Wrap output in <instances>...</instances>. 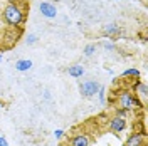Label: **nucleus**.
Returning <instances> with one entry per match:
<instances>
[{"label":"nucleus","instance_id":"20e7f679","mask_svg":"<svg viewBox=\"0 0 148 146\" xmlns=\"http://www.w3.org/2000/svg\"><path fill=\"white\" fill-rule=\"evenodd\" d=\"M39 10H40V14L47 18H54L56 15H57V9H56L54 3H51V2H40Z\"/></svg>","mask_w":148,"mask_h":146},{"label":"nucleus","instance_id":"f03ea898","mask_svg":"<svg viewBox=\"0 0 148 146\" xmlns=\"http://www.w3.org/2000/svg\"><path fill=\"white\" fill-rule=\"evenodd\" d=\"M138 106H140V102L135 98L133 92L121 91L118 94V108H121V109H125V111H133V109H136Z\"/></svg>","mask_w":148,"mask_h":146},{"label":"nucleus","instance_id":"aec40b11","mask_svg":"<svg viewBox=\"0 0 148 146\" xmlns=\"http://www.w3.org/2000/svg\"><path fill=\"white\" fill-rule=\"evenodd\" d=\"M0 61H3V57H2V54H0Z\"/></svg>","mask_w":148,"mask_h":146},{"label":"nucleus","instance_id":"423d86ee","mask_svg":"<svg viewBox=\"0 0 148 146\" xmlns=\"http://www.w3.org/2000/svg\"><path fill=\"white\" fill-rule=\"evenodd\" d=\"M125 146H145V134L143 133H133V134H130Z\"/></svg>","mask_w":148,"mask_h":146},{"label":"nucleus","instance_id":"1a4fd4ad","mask_svg":"<svg viewBox=\"0 0 148 146\" xmlns=\"http://www.w3.org/2000/svg\"><path fill=\"white\" fill-rule=\"evenodd\" d=\"M135 92H136V96L141 98V101H147V96H148V87L145 82H136L135 84Z\"/></svg>","mask_w":148,"mask_h":146},{"label":"nucleus","instance_id":"a211bd4d","mask_svg":"<svg viewBox=\"0 0 148 146\" xmlns=\"http://www.w3.org/2000/svg\"><path fill=\"white\" fill-rule=\"evenodd\" d=\"M62 136H64V131H62V129H56L54 131V138L59 139V138H62Z\"/></svg>","mask_w":148,"mask_h":146},{"label":"nucleus","instance_id":"ddd939ff","mask_svg":"<svg viewBox=\"0 0 148 146\" xmlns=\"http://www.w3.org/2000/svg\"><path fill=\"white\" fill-rule=\"evenodd\" d=\"M94 52H96V44H88V46L84 47V50H83V54L86 55V57H91Z\"/></svg>","mask_w":148,"mask_h":146},{"label":"nucleus","instance_id":"dca6fc26","mask_svg":"<svg viewBox=\"0 0 148 146\" xmlns=\"http://www.w3.org/2000/svg\"><path fill=\"white\" fill-rule=\"evenodd\" d=\"M101 46L106 49V50H114V44L113 42H101Z\"/></svg>","mask_w":148,"mask_h":146},{"label":"nucleus","instance_id":"4468645a","mask_svg":"<svg viewBox=\"0 0 148 146\" xmlns=\"http://www.w3.org/2000/svg\"><path fill=\"white\" fill-rule=\"evenodd\" d=\"M98 96H99V101H101V104H106V87H99V91H98Z\"/></svg>","mask_w":148,"mask_h":146},{"label":"nucleus","instance_id":"9b49d317","mask_svg":"<svg viewBox=\"0 0 148 146\" xmlns=\"http://www.w3.org/2000/svg\"><path fill=\"white\" fill-rule=\"evenodd\" d=\"M67 74L71 76V77H83L84 76V67L83 65H79V64H74V65H71L69 69H67Z\"/></svg>","mask_w":148,"mask_h":146},{"label":"nucleus","instance_id":"6e6552de","mask_svg":"<svg viewBox=\"0 0 148 146\" xmlns=\"http://www.w3.org/2000/svg\"><path fill=\"white\" fill-rule=\"evenodd\" d=\"M69 146H89V138L86 134H74L69 141Z\"/></svg>","mask_w":148,"mask_h":146},{"label":"nucleus","instance_id":"2eb2a0df","mask_svg":"<svg viewBox=\"0 0 148 146\" xmlns=\"http://www.w3.org/2000/svg\"><path fill=\"white\" fill-rule=\"evenodd\" d=\"M25 42H27V46H32V44H36V42H37V35H36V34H29L27 39H25Z\"/></svg>","mask_w":148,"mask_h":146},{"label":"nucleus","instance_id":"4be33fe9","mask_svg":"<svg viewBox=\"0 0 148 146\" xmlns=\"http://www.w3.org/2000/svg\"><path fill=\"white\" fill-rule=\"evenodd\" d=\"M0 40H2V35H0Z\"/></svg>","mask_w":148,"mask_h":146},{"label":"nucleus","instance_id":"f3484780","mask_svg":"<svg viewBox=\"0 0 148 146\" xmlns=\"http://www.w3.org/2000/svg\"><path fill=\"white\" fill-rule=\"evenodd\" d=\"M126 113H128V111H125V109H121V108H118V109H116V116H121V118H126Z\"/></svg>","mask_w":148,"mask_h":146},{"label":"nucleus","instance_id":"412c9836","mask_svg":"<svg viewBox=\"0 0 148 146\" xmlns=\"http://www.w3.org/2000/svg\"><path fill=\"white\" fill-rule=\"evenodd\" d=\"M0 108H2V101H0Z\"/></svg>","mask_w":148,"mask_h":146},{"label":"nucleus","instance_id":"0eeeda50","mask_svg":"<svg viewBox=\"0 0 148 146\" xmlns=\"http://www.w3.org/2000/svg\"><path fill=\"white\" fill-rule=\"evenodd\" d=\"M101 34L104 37H110V39H113V37L120 35L121 34V29L116 25V24H108V25H104L101 30Z\"/></svg>","mask_w":148,"mask_h":146},{"label":"nucleus","instance_id":"6ab92c4d","mask_svg":"<svg viewBox=\"0 0 148 146\" xmlns=\"http://www.w3.org/2000/svg\"><path fill=\"white\" fill-rule=\"evenodd\" d=\"M0 146H9V143H7V139L3 136H0Z\"/></svg>","mask_w":148,"mask_h":146},{"label":"nucleus","instance_id":"9d476101","mask_svg":"<svg viewBox=\"0 0 148 146\" xmlns=\"http://www.w3.org/2000/svg\"><path fill=\"white\" fill-rule=\"evenodd\" d=\"M15 69H17L18 72L30 71V69H32V61H29V59H20V61L15 62Z\"/></svg>","mask_w":148,"mask_h":146},{"label":"nucleus","instance_id":"7ed1b4c3","mask_svg":"<svg viewBox=\"0 0 148 146\" xmlns=\"http://www.w3.org/2000/svg\"><path fill=\"white\" fill-rule=\"evenodd\" d=\"M99 87H101V84L98 81H94V79H89V81H84V82H79V92H81V96L83 98H94L98 91H99Z\"/></svg>","mask_w":148,"mask_h":146},{"label":"nucleus","instance_id":"39448f33","mask_svg":"<svg viewBox=\"0 0 148 146\" xmlns=\"http://www.w3.org/2000/svg\"><path fill=\"white\" fill-rule=\"evenodd\" d=\"M125 128H126V118H121V116L114 114L110 121V129L113 133H121Z\"/></svg>","mask_w":148,"mask_h":146},{"label":"nucleus","instance_id":"f8f14e48","mask_svg":"<svg viewBox=\"0 0 148 146\" xmlns=\"http://www.w3.org/2000/svg\"><path fill=\"white\" fill-rule=\"evenodd\" d=\"M121 76L123 77H140V71L138 69H126V71H123Z\"/></svg>","mask_w":148,"mask_h":146},{"label":"nucleus","instance_id":"f257e3e1","mask_svg":"<svg viewBox=\"0 0 148 146\" xmlns=\"http://www.w3.org/2000/svg\"><path fill=\"white\" fill-rule=\"evenodd\" d=\"M2 15H3V20H5V24L10 25V27H18L22 22H24V9L18 5V3H9L3 12H2Z\"/></svg>","mask_w":148,"mask_h":146}]
</instances>
